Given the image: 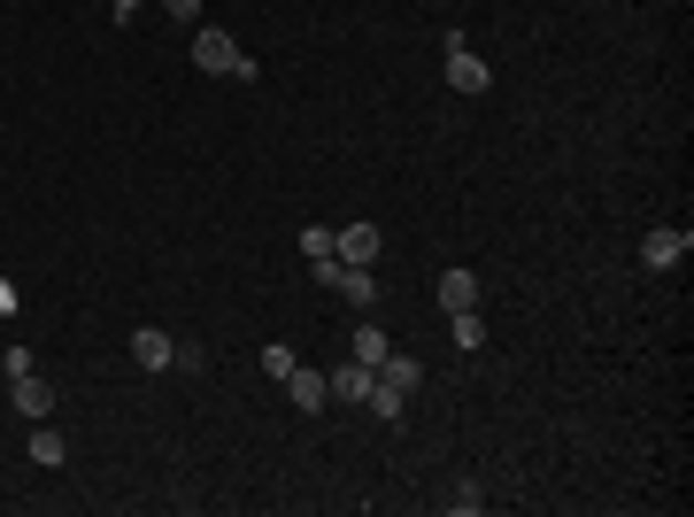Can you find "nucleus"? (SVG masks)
I'll return each instance as SVG.
<instances>
[{
  "label": "nucleus",
  "mask_w": 694,
  "mask_h": 517,
  "mask_svg": "<svg viewBox=\"0 0 694 517\" xmlns=\"http://www.w3.org/2000/svg\"><path fill=\"white\" fill-rule=\"evenodd\" d=\"M432 294H440V310H448V317H456V310H479V271H440V286H432Z\"/></svg>",
  "instance_id": "1a4fd4ad"
},
{
  "label": "nucleus",
  "mask_w": 694,
  "mask_h": 517,
  "mask_svg": "<svg viewBox=\"0 0 694 517\" xmlns=\"http://www.w3.org/2000/svg\"><path fill=\"white\" fill-rule=\"evenodd\" d=\"M193 70H208V78H255L263 62H247V47H239L224 23H201V31H193Z\"/></svg>",
  "instance_id": "f257e3e1"
},
{
  "label": "nucleus",
  "mask_w": 694,
  "mask_h": 517,
  "mask_svg": "<svg viewBox=\"0 0 694 517\" xmlns=\"http://www.w3.org/2000/svg\"><path fill=\"white\" fill-rule=\"evenodd\" d=\"M456 347H463V355L487 347V317H479V310H456Z\"/></svg>",
  "instance_id": "4468645a"
},
{
  "label": "nucleus",
  "mask_w": 694,
  "mask_h": 517,
  "mask_svg": "<svg viewBox=\"0 0 694 517\" xmlns=\"http://www.w3.org/2000/svg\"><path fill=\"white\" fill-rule=\"evenodd\" d=\"M163 8H171L177 23H201V8H208V0H163Z\"/></svg>",
  "instance_id": "aec40b11"
},
{
  "label": "nucleus",
  "mask_w": 694,
  "mask_h": 517,
  "mask_svg": "<svg viewBox=\"0 0 694 517\" xmlns=\"http://www.w3.org/2000/svg\"><path fill=\"white\" fill-rule=\"evenodd\" d=\"M263 371H271V378H286V371H294V347L271 341V347H263Z\"/></svg>",
  "instance_id": "a211bd4d"
},
{
  "label": "nucleus",
  "mask_w": 694,
  "mask_h": 517,
  "mask_svg": "<svg viewBox=\"0 0 694 517\" xmlns=\"http://www.w3.org/2000/svg\"><path fill=\"white\" fill-rule=\"evenodd\" d=\"M140 8H147V0H109V16H116V23H132Z\"/></svg>",
  "instance_id": "412c9836"
},
{
  "label": "nucleus",
  "mask_w": 694,
  "mask_h": 517,
  "mask_svg": "<svg viewBox=\"0 0 694 517\" xmlns=\"http://www.w3.org/2000/svg\"><path fill=\"white\" fill-rule=\"evenodd\" d=\"M448 85H456V93H487V85H494V70L471 54L463 31H448Z\"/></svg>",
  "instance_id": "f03ea898"
},
{
  "label": "nucleus",
  "mask_w": 694,
  "mask_h": 517,
  "mask_svg": "<svg viewBox=\"0 0 694 517\" xmlns=\"http://www.w3.org/2000/svg\"><path fill=\"white\" fill-rule=\"evenodd\" d=\"M171 355H177V341L163 325H140V333H132V363H140V371H171Z\"/></svg>",
  "instance_id": "6e6552de"
},
{
  "label": "nucleus",
  "mask_w": 694,
  "mask_h": 517,
  "mask_svg": "<svg viewBox=\"0 0 694 517\" xmlns=\"http://www.w3.org/2000/svg\"><path fill=\"white\" fill-rule=\"evenodd\" d=\"M378 247H386V232H378V224H340V232H333V255H340L347 271H370V263H378Z\"/></svg>",
  "instance_id": "20e7f679"
},
{
  "label": "nucleus",
  "mask_w": 694,
  "mask_h": 517,
  "mask_svg": "<svg viewBox=\"0 0 694 517\" xmlns=\"http://www.w3.org/2000/svg\"><path fill=\"white\" fill-rule=\"evenodd\" d=\"M278 386L294 394V409H302V417H317V409L333 402V386H325V371H302V363H294V371H286Z\"/></svg>",
  "instance_id": "39448f33"
},
{
  "label": "nucleus",
  "mask_w": 694,
  "mask_h": 517,
  "mask_svg": "<svg viewBox=\"0 0 694 517\" xmlns=\"http://www.w3.org/2000/svg\"><path fill=\"white\" fill-rule=\"evenodd\" d=\"M0 317H16V278H0Z\"/></svg>",
  "instance_id": "4be33fe9"
},
{
  "label": "nucleus",
  "mask_w": 694,
  "mask_h": 517,
  "mask_svg": "<svg viewBox=\"0 0 694 517\" xmlns=\"http://www.w3.org/2000/svg\"><path fill=\"white\" fill-rule=\"evenodd\" d=\"M302 255L325 263V255H333V224H302Z\"/></svg>",
  "instance_id": "dca6fc26"
},
{
  "label": "nucleus",
  "mask_w": 694,
  "mask_h": 517,
  "mask_svg": "<svg viewBox=\"0 0 694 517\" xmlns=\"http://www.w3.org/2000/svg\"><path fill=\"white\" fill-rule=\"evenodd\" d=\"M687 247H694L687 224H656V232L641 240V263H649V271H680V263H687Z\"/></svg>",
  "instance_id": "7ed1b4c3"
},
{
  "label": "nucleus",
  "mask_w": 694,
  "mask_h": 517,
  "mask_svg": "<svg viewBox=\"0 0 694 517\" xmlns=\"http://www.w3.org/2000/svg\"><path fill=\"white\" fill-rule=\"evenodd\" d=\"M386 333H378V325H370V317H363V325H355V363H370V371H378V363H386Z\"/></svg>",
  "instance_id": "ddd939ff"
},
{
  "label": "nucleus",
  "mask_w": 694,
  "mask_h": 517,
  "mask_svg": "<svg viewBox=\"0 0 694 517\" xmlns=\"http://www.w3.org/2000/svg\"><path fill=\"white\" fill-rule=\"evenodd\" d=\"M201 363H208V347H201V341H185V347L171 355V371H201Z\"/></svg>",
  "instance_id": "6ab92c4d"
},
{
  "label": "nucleus",
  "mask_w": 694,
  "mask_h": 517,
  "mask_svg": "<svg viewBox=\"0 0 694 517\" xmlns=\"http://www.w3.org/2000/svg\"><path fill=\"white\" fill-rule=\"evenodd\" d=\"M31 464H47V472L70 464V440H62V433H31Z\"/></svg>",
  "instance_id": "2eb2a0df"
},
{
  "label": "nucleus",
  "mask_w": 694,
  "mask_h": 517,
  "mask_svg": "<svg viewBox=\"0 0 694 517\" xmlns=\"http://www.w3.org/2000/svg\"><path fill=\"white\" fill-rule=\"evenodd\" d=\"M363 409H370L378 425H394V417L409 409V394H401V386H386V378H370V394H363Z\"/></svg>",
  "instance_id": "f8f14e48"
},
{
  "label": "nucleus",
  "mask_w": 694,
  "mask_h": 517,
  "mask_svg": "<svg viewBox=\"0 0 694 517\" xmlns=\"http://www.w3.org/2000/svg\"><path fill=\"white\" fill-rule=\"evenodd\" d=\"M370 378H378V371H370V363H355V355H347L340 371H325V386H333V402H347V409H363V394H370Z\"/></svg>",
  "instance_id": "423d86ee"
},
{
  "label": "nucleus",
  "mask_w": 694,
  "mask_h": 517,
  "mask_svg": "<svg viewBox=\"0 0 694 517\" xmlns=\"http://www.w3.org/2000/svg\"><path fill=\"white\" fill-rule=\"evenodd\" d=\"M333 294H340L347 310H378V278H370V271H347V263H340V278H333Z\"/></svg>",
  "instance_id": "9d476101"
},
{
  "label": "nucleus",
  "mask_w": 694,
  "mask_h": 517,
  "mask_svg": "<svg viewBox=\"0 0 694 517\" xmlns=\"http://www.w3.org/2000/svg\"><path fill=\"white\" fill-rule=\"evenodd\" d=\"M448 510H456V517H479V510H487V495H479V487H471V479H463V487H456V495H448Z\"/></svg>",
  "instance_id": "f3484780"
},
{
  "label": "nucleus",
  "mask_w": 694,
  "mask_h": 517,
  "mask_svg": "<svg viewBox=\"0 0 694 517\" xmlns=\"http://www.w3.org/2000/svg\"><path fill=\"white\" fill-rule=\"evenodd\" d=\"M378 378H386V386H401V394H417V386H425V363H417V355H401V347H386Z\"/></svg>",
  "instance_id": "9b49d317"
},
{
  "label": "nucleus",
  "mask_w": 694,
  "mask_h": 517,
  "mask_svg": "<svg viewBox=\"0 0 694 517\" xmlns=\"http://www.w3.org/2000/svg\"><path fill=\"white\" fill-rule=\"evenodd\" d=\"M16 417H31V425H47V417H54V386H47L39 371H23V378H16Z\"/></svg>",
  "instance_id": "0eeeda50"
}]
</instances>
